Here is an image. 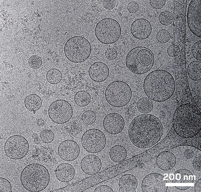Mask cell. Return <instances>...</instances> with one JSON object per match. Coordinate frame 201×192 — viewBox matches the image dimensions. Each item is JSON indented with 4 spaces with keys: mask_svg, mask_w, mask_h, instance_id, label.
Listing matches in <instances>:
<instances>
[{
    "mask_svg": "<svg viewBox=\"0 0 201 192\" xmlns=\"http://www.w3.org/2000/svg\"><path fill=\"white\" fill-rule=\"evenodd\" d=\"M164 132L163 124L155 116L150 114L139 115L130 124L128 134L133 145L141 148L150 147L157 144Z\"/></svg>",
    "mask_w": 201,
    "mask_h": 192,
    "instance_id": "cell-1",
    "label": "cell"
},
{
    "mask_svg": "<svg viewBox=\"0 0 201 192\" xmlns=\"http://www.w3.org/2000/svg\"><path fill=\"white\" fill-rule=\"evenodd\" d=\"M143 87L148 98L156 102H161L168 100L173 95L176 83L170 73L164 70L157 69L146 76Z\"/></svg>",
    "mask_w": 201,
    "mask_h": 192,
    "instance_id": "cell-2",
    "label": "cell"
},
{
    "mask_svg": "<svg viewBox=\"0 0 201 192\" xmlns=\"http://www.w3.org/2000/svg\"><path fill=\"white\" fill-rule=\"evenodd\" d=\"M173 127L174 132L182 138L190 139L200 132L201 114L197 105L186 103L179 105Z\"/></svg>",
    "mask_w": 201,
    "mask_h": 192,
    "instance_id": "cell-3",
    "label": "cell"
},
{
    "mask_svg": "<svg viewBox=\"0 0 201 192\" xmlns=\"http://www.w3.org/2000/svg\"><path fill=\"white\" fill-rule=\"evenodd\" d=\"M50 179L48 169L43 165L37 163L26 166L20 175L23 187L30 192H38L45 190L48 185Z\"/></svg>",
    "mask_w": 201,
    "mask_h": 192,
    "instance_id": "cell-4",
    "label": "cell"
},
{
    "mask_svg": "<svg viewBox=\"0 0 201 192\" xmlns=\"http://www.w3.org/2000/svg\"><path fill=\"white\" fill-rule=\"evenodd\" d=\"M154 58L152 52L144 46H138L131 50L127 54L125 63L132 73L138 75L145 74L152 67Z\"/></svg>",
    "mask_w": 201,
    "mask_h": 192,
    "instance_id": "cell-5",
    "label": "cell"
},
{
    "mask_svg": "<svg viewBox=\"0 0 201 192\" xmlns=\"http://www.w3.org/2000/svg\"><path fill=\"white\" fill-rule=\"evenodd\" d=\"M64 52L67 58L75 63H80L87 60L92 51L91 45L85 37L73 36L68 39L64 46Z\"/></svg>",
    "mask_w": 201,
    "mask_h": 192,
    "instance_id": "cell-6",
    "label": "cell"
},
{
    "mask_svg": "<svg viewBox=\"0 0 201 192\" xmlns=\"http://www.w3.org/2000/svg\"><path fill=\"white\" fill-rule=\"evenodd\" d=\"M132 92L130 86L125 82L117 80L111 82L107 86L105 93L106 99L111 105L121 107L130 101Z\"/></svg>",
    "mask_w": 201,
    "mask_h": 192,
    "instance_id": "cell-7",
    "label": "cell"
},
{
    "mask_svg": "<svg viewBox=\"0 0 201 192\" xmlns=\"http://www.w3.org/2000/svg\"><path fill=\"white\" fill-rule=\"evenodd\" d=\"M94 33L97 39L107 45L116 42L120 38L121 29L119 23L115 19L106 18L100 20L96 26Z\"/></svg>",
    "mask_w": 201,
    "mask_h": 192,
    "instance_id": "cell-8",
    "label": "cell"
},
{
    "mask_svg": "<svg viewBox=\"0 0 201 192\" xmlns=\"http://www.w3.org/2000/svg\"><path fill=\"white\" fill-rule=\"evenodd\" d=\"M4 150L9 158L18 160L24 158L28 153L29 145L27 140L20 135H14L9 137L4 145Z\"/></svg>",
    "mask_w": 201,
    "mask_h": 192,
    "instance_id": "cell-9",
    "label": "cell"
},
{
    "mask_svg": "<svg viewBox=\"0 0 201 192\" xmlns=\"http://www.w3.org/2000/svg\"><path fill=\"white\" fill-rule=\"evenodd\" d=\"M81 141L82 146L86 151L90 153H97L105 148L106 139L101 130L96 128H91L83 134Z\"/></svg>",
    "mask_w": 201,
    "mask_h": 192,
    "instance_id": "cell-10",
    "label": "cell"
},
{
    "mask_svg": "<svg viewBox=\"0 0 201 192\" xmlns=\"http://www.w3.org/2000/svg\"><path fill=\"white\" fill-rule=\"evenodd\" d=\"M48 114L51 120L58 124L66 123L71 119L73 110L71 104L67 101L62 99L55 101L50 105Z\"/></svg>",
    "mask_w": 201,
    "mask_h": 192,
    "instance_id": "cell-11",
    "label": "cell"
},
{
    "mask_svg": "<svg viewBox=\"0 0 201 192\" xmlns=\"http://www.w3.org/2000/svg\"><path fill=\"white\" fill-rule=\"evenodd\" d=\"M188 27L196 36L201 38V0H192L188 6L187 15Z\"/></svg>",
    "mask_w": 201,
    "mask_h": 192,
    "instance_id": "cell-12",
    "label": "cell"
},
{
    "mask_svg": "<svg viewBox=\"0 0 201 192\" xmlns=\"http://www.w3.org/2000/svg\"><path fill=\"white\" fill-rule=\"evenodd\" d=\"M167 182L165 177L157 173L147 175L142 180L141 187L143 192H166Z\"/></svg>",
    "mask_w": 201,
    "mask_h": 192,
    "instance_id": "cell-13",
    "label": "cell"
},
{
    "mask_svg": "<svg viewBox=\"0 0 201 192\" xmlns=\"http://www.w3.org/2000/svg\"><path fill=\"white\" fill-rule=\"evenodd\" d=\"M80 152L77 143L72 140L67 139L62 142L58 147L59 157L63 160L71 161L78 157Z\"/></svg>",
    "mask_w": 201,
    "mask_h": 192,
    "instance_id": "cell-14",
    "label": "cell"
},
{
    "mask_svg": "<svg viewBox=\"0 0 201 192\" xmlns=\"http://www.w3.org/2000/svg\"><path fill=\"white\" fill-rule=\"evenodd\" d=\"M103 125L106 132L111 134L115 135L120 133L123 130L125 122L121 115L116 113H111L105 117Z\"/></svg>",
    "mask_w": 201,
    "mask_h": 192,
    "instance_id": "cell-15",
    "label": "cell"
},
{
    "mask_svg": "<svg viewBox=\"0 0 201 192\" xmlns=\"http://www.w3.org/2000/svg\"><path fill=\"white\" fill-rule=\"evenodd\" d=\"M140 166L136 155L105 169L108 180Z\"/></svg>",
    "mask_w": 201,
    "mask_h": 192,
    "instance_id": "cell-16",
    "label": "cell"
},
{
    "mask_svg": "<svg viewBox=\"0 0 201 192\" xmlns=\"http://www.w3.org/2000/svg\"><path fill=\"white\" fill-rule=\"evenodd\" d=\"M130 31L133 36L136 39L143 40L148 38L150 35L152 27L147 20L143 18L136 19L131 25Z\"/></svg>",
    "mask_w": 201,
    "mask_h": 192,
    "instance_id": "cell-17",
    "label": "cell"
},
{
    "mask_svg": "<svg viewBox=\"0 0 201 192\" xmlns=\"http://www.w3.org/2000/svg\"><path fill=\"white\" fill-rule=\"evenodd\" d=\"M81 170L86 174L92 175L98 173L100 170L102 163L97 156L89 154L84 156L80 163Z\"/></svg>",
    "mask_w": 201,
    "mask_h": 192,
    "instance_id": "cell-18",
    "label": "cell"
},
{
    "mask_svg": "<svg viewBox=\"0 0 201 192\" xmlns=\"http://www.w3.org/2000/svg\"><path fill=\"white\" fill-rule=\"evenodd\" d=\"M109 70L108 66L104 63L96 62L90 66L88 73L90 78L95 82L104 81L108 77Z\"/></svg>",
    "mask_w": 201,
    "mask_h": 192,
    "instance_id": "cell-19",
    "label": "cell"
},
{
    "mask_svg": "<svg viewBox=\"0 0 201 192\" xmlns=\"http://www.w3.org/2000/svg\"><path fill=\"white\" fill-rule=\"evenodd\" d=\"M172 186H193L195 176L189 170L183 169H178L173 174Z\"/></svg>",
    "mask_w": 201,
    "mask_h": 192,
    "instance_id": "cell-20",
    "label": "cell"
},
{
    "mask_svg": "<svg viewBox=\"0 0 201 192\" xmlns=\"http://www.w3.org/2000/svg\"><path fill=\"white\" fill-rule=\"evenodd\" d=\"M75 170L73 166L67 163L59 164L55 171L57 179L60 181L67 183L71 181L75 175Z\"/></svg>",
    "mask_w": 201,
    "mask_h": 192,
    "instance_id": "cell-21",
    "label": "cell"
},
{
    "mask_svg": "<svg viewBox=\"0 0 201 192\" xmlns=\"http://www.w3.org/2000/svg\"><path fill=\"white\" fill-rule=\"evenodd\" d=\"M119 192H136L138 181L133 175L127 174L123 175L119 181Z\"/></svg>",
    "mask_w": 201,
    "mask_h": 192,
    "instance_id": "cell-22",
    "label": "cell"
},
{
    "mask_svg": "<svg viewBox=\"0 0 201 192\" xmlns=\"http://www.w3.org/2000/svg\"><path fill=\"white\" fill-rule=\"evenodd\" d=\"M156 162L160 169L164 171H168L174 167L176 160L174 154L168 151L156 157Z\"/></svg>",
    "mask_w": 201,
    "mask_h": 192,
    "instance_id": "cell-23",
    "label": "cell"
},
{
    "mask_svg": "<svg viewBox=\"0 0 201 192\" xmlns=\"http://www.w3.org/2000/svg\"><path fill=\"white\" fill-rule=\"evenodd\" d=\"M42 101L41 97L35 94H31L26 96L24 101L26 108L34 114L41 107Z\"/></svg>",
    "mask_w": 201,
    "mask_h": 192,
    "instance_id": "cell-24",
    "label": "cell"
},
{
    "mask_svg": "<svg viewBox=\"0 0 201 192\" xmlns=\"http://www.w3.org/2000/svg\"><path fill=\"white\" fill-rule=\"evenodd\" d=\"M109 154L111 160L115 162L119 163L125 159L127 156V152L124 147L117 145L111 148Z\"/></svg>",
    "mask_w": 201,
    "mask_h": 192,
    "instance_id": "cell-25",
    "label": "cell"
},
{
    "mask_svg": "<svg viewBox=\"0 0 201 192\" xmlns=\"http://www.w3.org/2000/svg\"><path fill=\"white\" fill-rule=\"evenodd\" d=\"M187 72L188 76L192 80L197 81L201 79V62L195 60L188 65Z\"/></svg>",
    "mask_w": 201,
    "mask_h": 192,
    "instance_id": "cell-26",
    "label": "cell"
},
{
    "mask_svg": "<svg viewBox=\"0 0 201 192\" xmlns=\"http://www.w3.org/2000/svg\"><path fill=\"white\" fill-rule=\"evenodd\" d=\"M136 106L138 110L140 113L147 114L152 110L153 104L152 100L149 98L143 97L138 101Z\"/></svg>",
    "mask_w": 201,
    "mask_h": 192,
    "instance_id": "cell-27",
    "label": "cell"
},
{
    "mask_svg": "<svg viewBox=\"0 0 201 192\" xmlns=\"http://www.w3.org/2000/svg\"><path fill=\"white\" fill-rule=\"evenodd\" d=\"M74 101L76 105L81 107L88 105L91 101L89 94L86 91L81 90L77 92L74 97Z\"/></svg>",
    "mask_w": 201,
    "mask_h": 192,
    "instance_id": "cell-28",
    "label": "cell"
},
{
    "mask_svg": "<svg viewBox=\"0 0 201 192\" xmlns=\"http://www.w3.org/2000/svg\"><path fill=\"white\" fill-rule=\"evenodd\" d=\"M62 74L59 69L53 68L49 70L46 75L47 81L50 84L55 85L60 82L62 79Z\"/></svg>",
    "mask_w": 201,
    "mask_h": 192,
    "instance_id": "cell-29",
    "label": "cell"
},
{
    "mask_svg": "<svg viewBox=\"0 0 201 192\" xmlns=\"http://www.w3.org/2000/svg\"><path fill=\"white\" fill-rule=\"evenodd\" d=\"M159 22L162 25L168 26L171 24L173 21V15L170 11H164L159 15Z\"/></svg>",
    "mask_w": 201,
    "mask_h": 192,
    "instance_id": "cell-30",
    "label": "cell"
},
{
    "mask_svg": "<svg viewBox=\"0 0 201 192\" xmlns=\"http://www.w3.org/2000/svg\"><path fill=\"white\" fill-rule=\"evenodd\" d=\"M96 115L95 113L91 110H87L84 112L82 116L83 122L84 124L89 125L94 123L96 120Z\"/></svg>",
    "mask_w": 201,
    "mask_h": 192,
    "instance_id": "cell-31",
    "label": "cell"
},
{
    "mask_svg": "<svg viewBox=\"0 0 201 192\" xmlns=\"http://www.w3.org/2000/svg\"><path fill=\"white\" fill-rule=\"evenodd\" d=\"M39 136L41 141L45 143L52 142L55 138V134L53 132L48 129L44 130L41 131Z\"/></svg>",
    "mask_w": 201,
    "mask_h": 192,
    "instance_id": "cell-32",
    "label": "cell"
},
{
    "mask_svg": "<svg viewBox=\"0 0 201 192\" xmlns=\"http://www.w3.org/2000/svg\"><path fill=\"white\" fill-rule=\"evenodd\" d=\"M171 38L169 32L166 29H162L159 31L156 35V38L159 42L165 44L168 42Z\"/></svg>",
    "mask_w": 201,
    "mask_h": 192,
    "instance_id": "cell-33",
    "label": "cell"
},
{
    "mask_svg": "<svg viewBox=\"0 0 201 192\" xmlns=\"http://www.w3.org/2000/svg\"><path fill=\"white\" fill-rule=\"evenodd\" d=\"M29 66L33 69H37L41 67L42 64V59L40 56L33 55L29 58L28 61Z\"/></svg>",
    "mask_w": 201,
    "mask_h": 192,
    "instance_id": "cell-34",
    "label": "cell"
},
{
    "mask_svg": "<svg viewBox=\"0 0 201 192\" xmlns=\"http://www.w3.org/2000/svg\"><path fill=\"white\" fill-rule=\"evenodd\" d=\"M191 51L194 57L197 60L201 61V41H198L192 46Z\"/></svg>",
    "mask_w": 201,
    "mask_h": 192,
    "instance_id": "cell-35",
    "label": "cell"
},
{
    "mask_svg": "<svg viewBox=\"0 0 201 192\" xmlns=\"http://www.w3.org/2000/svg\"><path fill=\"white\" fill-rule=\"evenodd\" d=\"M12 187L10 182L6 179L0 178V192H12Z\"/></svg>",
    "mask_w": 201,
    "mask_h": 192,
    "instance_id": "cell-36",
    "label": "cell"
},
{
    "mask_svg": "<svg viewBox=\"0 0 201 192\" xmlns=\"http://www.w3.org/2000/svg\"><path fill=\"white\" fill-rule=\"evenodd\" d=\"M167 52L169 56L175 58L179 54L180 49L178 46L173 44L168 47Z\"/></svg>",
    "mask_w": 201,
    "mask_h": 192,
    "instance_id": "cell-37",
    "label": "cell"
},
{
    "mask_svg": "<svg viewBox=\"0 0 201 192\" xmlns=\"http://www.w3.org/2000/svg\"><path fill=\"white\" fill-rule=\"evenodd\" d=\"M117 54L118 53L116 50L112 48L107 49L105 53L106 58L109 60H113L115 59Z\"/></svg>",
    "mask_w": 201,
    "mask_h": 192,
    "instance_id": "cell-38",
    "label": "cell"
},
{
    "mask_svg": "<svg viewBox=\"0 0 201 192\" xmlns=\"http://www.w3.org/2000/svg\"><path fill=\"white\" fill-rule=\"evenodd\" d=\"M166 1L165 0H150L151 6L154 8L158 9L162 8L165 5Z\"/></svg>",
    "mask_w": 201,
    "mask_h": 192,
    "instance_id": "cell-39",
    "label": "cell"
},
{
    "mask_svg": "<svg viewBox=\"0 0 201 192\" xmlns=\"http://www.w3.org/2000/svg\"><path fill=\"white\" fill-rule=\"evenodd\" d=\"M127 8L130 13H136L138 10L139 6L136 2L131 1L128 4Z\"/></svg>",
    "mask_w": 201,
    "mask_h": 192,
    "instance_id": "cell-40",
    "label": "cell"
},
{
    "mask_svg": "<svg viewBox=\"0 0 201 192\" xmlns=\"http://www.w3.org/2000/svg\"><path fill=\"white\" fill-rule=\"evenodd\" d=\"M103 6L106 9L110 10L113 9L115 6L116 2L114 0H104L103 1Z\"/></svg>",
    "mask_w": 201,
    "mask_h": 192,
    "instance_id": "cell-41",
    "label": "cell"
},
{
    "mask_svg": "<svg viewBox=\"0 0 201 192\" xmlns=\"http://www.w3.org/2000/svg\"><path fill=\"white\" fill-rule=\"evenodd\" d=\"M94 192H113V189L109 186L103 185H100L96 188Z\"/></svg>",
    "mask_w": 201,
    "mask_h": 192,
    "instance_id": "cell-42",
    "label": "cell"
},
{
    "mask_svg": "<svg viewBox=\"0 0 201 192\" xmlns=\"http://www.w3.org/2000/svg\"><path fill=\"white\" fill-rule=\"evenodd\" d=\"M192 166L194 169L198 171L201 170V156L196 157L192 161Z\"/></svg>",
    "mask_w": 201,
    "mask_h": 192,
    "instance_id": "cell-43",
    "label": "cell"
},
{
    "mask_svg": "<svg viewBox=\"0 0 201 192\" xmlns=\"http://www.w3.org/2000/svg\"><path fill=\"white\" fill-rule=\"evenodd\" d=\"M194 153V152L192 149L188 148L184 151V155L186 158L189 159L193 157Z\"/></svg>",
    "mask_w": 201,
    "mask_h": 192,
    "instance_id": "cell-44",
    "label": "cell"
},
{
    "mask_svg": "<svg viewBox=\"0 0 201 192\" xmlns=\"http://www.w3.org/2000/svg\"><path fill=\"white\" fill-rule=\"evenodd\" d=\"M195 192H201V179H199L196 183L194 186Z\"/></svg>",
    "mask_w": 201,
    "mask_h": 192,
    "instance_id": "cell-45",
    "label": "cell"
},
{
    "mask_svg": "<svg viewBox=\"0 0 201 192\" xmlns=\"http://www.w3.org/2000/svg\"><path fill=\"white\" fill-rule=\"evenodd\" d=\"M32 137L34 139V142L35 144H40L41 140L37 134L33 133L32 135Z\"/></svg>",
    "mask_w": 201,
    "mask_h": 192,
    "instance_id": "cell-46",
    "label": "cell"
},
{
    "mask_svg": "<svg viewBox=\"0 0 201 192\" xmlns=\"http://www.w3.org/2000/svg\"><path fill=\"white\" fill-rule=\"evenodd\" d=\"M37 124L39 126H43L45 125V122L43 119L40 118L37 120Z\"/></svg>",
    "mask_w": 201,
    "mask_h": 192,
    "instance_id": "cell-47",
    "label": "cell"
},
{
    "mask_svg": "<svg viewBox=\"0 0 201 192\" xmlns=\"http://www.w3.org/2000/svg\"><path fill=\"white\" fill-rule=\"evenodd\" d=\"M175 187L177 189L180 190H186L191 187V186H175Z\"/></svg>",
    "mask_w": 201,
    "mask_h": 192,
    "instance_id": "cell-48",
    "label": "cell"
},
{
    "mask_svg": "<svg viewBox=\"0 0 201 192\" xmlns=\"http://www.w3.org/2000/svg\"><path fill=\"white\" fill-rule=\"evenodd\" d=\"M173 174L171 173L169 175V179L171 180H172L173 179Z\"/></svg>",
    "mask_w": 201,
    "mask_h": 192,
    "instance_id": "cell-49",
    "label": "cell"
}]
</instances>
